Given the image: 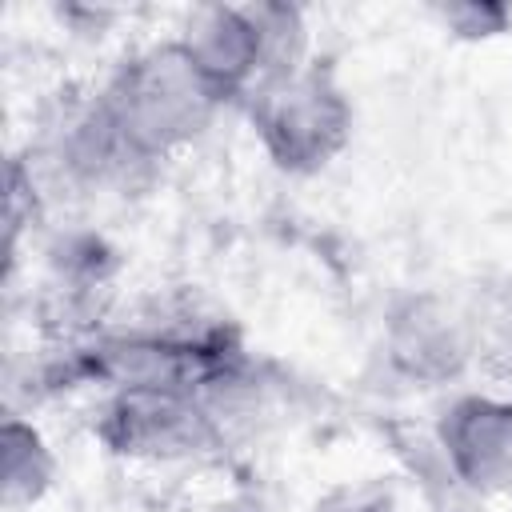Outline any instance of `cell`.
I'll return each mask as SVG.
<instances>
[{"label":"cell","instance_id":"cell-1","mask_svg":"<svg viewBox=\"0 0 512 512\" xmlns=\"http://www.w3.org/2000/svg\"><path fill=\"white\" fill-rule=\"evenodd\" d=\"M92 92L128 152L148 172L200 144L228 108L220 88L200 72L176 36L124 52Z\"/></svg>","mask_w":512,"mask_h":512},{"label":"cell","instance_id":"cell-2","mask_svg":"<svg viewBox=\"0 0 512 512\" xmlns=\"http://www.w3.org/2000/svg\"><path fill=\"white\" fill-rule=\"evenodd\" d=\"M176 40L228 104H248L268 84L316 60L312 24L300 4H196L184 12Z\"/></svg>","mask_w":512,"mask_h":512},{"label":"cell","instance_id":"cell-3","mask_svg":"<svg viewBox=\"0 0 512 512\" xmlns=\"http://www.w3.org/2000/svg\"><path fill=\"white\" fill-rule=\"evenodd\" d=\"M244 108L260 152L284 176L328 172L356 136L352 92L340 72L320 56L256 92Z\"/></svg>","mask_w":512,"mask_h":512},{"label":"cell","instance_id":"cell-4","mask_svg":"<svg viewBox=\"0 0 512 512\" xmlns=\"http://www.w3.org/2000/svg\"><path fill=\"white\" fill-rule=\"evenodd\" d=\"M92 436L128 464H188L224 448L220 424L200 388L136 384L100 392Z\"/></svg>","mask_w":512,"mask_h":512},{"label":"cell","instance_id":"cell-5","mask_svg":"<svg viewBox=\"0 0 512 512\" xmlns=\"http://www.w3.org/2000/svg\"><path fill=\"white\" fill-rule=\"evenodd\" d=\"M380 356L408 388L456 392L484 356V328L464 300L440 288H412L380 320Z\"/></svg>","mask_w":512,"mask_h":512},{"label":"cell","instance_id":"cell-6","mask_svg":"<svg viewBox=\"0 0 512 512\" xmlns=\"http://www.w3.org/2000/svg\"><path fill=\"white\" fill-rule=\"evenodd\" d=\"M436 448L460 488L480 500L512 496V392L456 388L436 412Z\"/></svg>","mask_w":512,"mask_h":512},{"label":"cell","instance_id":"cell-7","mask_svg":"<svg viewBox=\"0 0 512 512\" xmlns=\"http://www.w3.org/2000/svg\"><path fill=\"white\" fill-rule=\"evenodd\" d=\"M60 480V460L44 432L24 416L8 412L0 428V492L4 508H36Z\"/></svg>","mask_w":512,"mask_h":512},{"label":"cell","instance_id":"cell-8","mask_svg":"<svg viewBox=\"0 0 512 512\" xmlns=\"http://www.w3.org/2000/svg\"><path fill=\"white\" fill-rule=\"evenodd\" d=\"M436 24L452 36V40H468V44H480V40H496L512 28V8L504 4H480V0H456V4H436L432 8Z\"/></svg>","mask_w":512,"mask_h":512},{"label":"cell","instance_id":"cell-9","mask_svg":"<svg viewBox=\"0 0 512 512\" xmlns=\"http://www.w3.org/2000/svg\"><path fill=\"white\" fill-rule=\"evenodd\" d=\"M500 352H504V356H508V364H512V296H508L504 316H500Z\"/></svg>","mask_w":512,"mask_h":512},{"label":"cell","instance_id":"cell-10","mask_svg":"<svg viewBox=\"0 0 512 512\" xmlns=\"http://www.w3.org/2000/svg\"><path fill=\"white\" fill-rule=\"evenodd\" d=\"M344 512H400V508H396L392 500H380V496H376V500H356V504L344 508Z\"/></svg>","mask_w":512,"mask_h":512},{"label":"cell","instance_id":"cell-11","mask_svg":"<svg viewBox=\"0 0 512 512\" xmlns=\"http://www.w3.org/2000/svg\"><path fill=\"white\" fill-rule=\"evenodd\" d=\"M224 512H264V508H256V504H236V508H224Z\"/></svg>","mask_w":512,"mask_h":512}]
</instances>
